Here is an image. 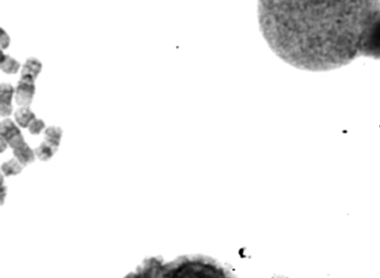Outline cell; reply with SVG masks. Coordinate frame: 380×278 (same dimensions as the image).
I'll return each instance as SVG.
<instances>
[{
	"instance_id": "cell-1",
	"label": "cell",
	"mask_w": 380,
	"mask_h": 278,
	"mask_svg": "<svg viewBox=\"0 0 380 278\" xmlns=\"http://www.w3.org/2000/svg\"><path fill=\"white\" fill-rule=\"evenodd\" d=\"M258 18L272 52L300 70L380 58V0H258Z\"/></svg>"
},
{
	"instance_id": "cell-2",
	"label": "cell",
	"mask_w": 380,
	"mask_h": 278,
	"mask_svg": "<svg viewBox=\"0 0 380 278\" xmlns=\"http://www.w3.org/2000/svg\"><path fill=\"white\" fill-rule=\"evenodd\" d=\"M34 80L27 78H21L15 89V100L18 105L20 106H28L34 96Z\"/></svg>"
},
{
	"instance_id": "cell-3",
	"label": "cell",
	"mask_w": 380,
	"mask_h": 278,
	"mask_svg": "<svg viewBox=\"0 0 380 278\" xmlns=\"http://www.w3.org/2000/svg\"><path fill=\"white\" fill-rule=\"evenodd\" d=\"M42 67L40 61L34 58H28L22 67L21 78H30L35 80L38 74L40 73Z\"/></svg>"
},
{
	"instance_id": "cell-4",
	"label": "cell",
	"mask_w": 380,
	"mask_h": 278,
	"mask_svg": "<svg viewBox=\"0 0 380 278\" xmlns=\"http://www.w3.org/2000/svg\"><path fill=\"white\" fill-rule=\"evenodd\" d=\"M14 155L24 167L32 164L35 160L34 152L26 142L14 150Z\"/></svg>"
},
{
	"instance_id": "cell-5",
	"label": "cell",
	"mask_w": 380,
	"mask_h": 278,
	"mask_svg": "<svg viewBox=\"0 0 380 278\" xmlns=\"http://www.w3.org/2000/svg\"><path fill=\"white\" fill-rule=\"evenodd\" d=\"M58 150V146L46 140L35 150L34 154L41 161H48Z\"/></svg>"
},
{
	"instance_id": "cell-6",
	"label": "cell",
	"mask_w": 380,
	"mask_h": 278,
	"mask_svg": "<svg viewBox=\"0 0 380 278\" xmlns=\"http://www.w3.org/2000/svg\"><path fill=\"white\" fill-rule=\"evenodd\" d=\"M14 116L18 125L22 128H28L30 122L36 118L34 114L28 106L18 109L15 112Z\"/></svg>"
},
{
	"instance_id": "cell-7",
	"label": "cell",
	"mask_w": 380,
	"mask_h": 278,
	"mask_svg": "<svg viewBox=\"0 0 380 278\" xmlns=\"http://www.w3.org/2000/svg\"><path fill=\"white\" fill-rule=\"evenodd\" d=\"M20 132H21L20 130L12 120L6 119L0 122V136L4 140H8L9 138Z\"/></svg>"
},
{
	"instance_id": "cell-8",
	"label": "cell",
	"mask_w": 380,
	"mask_h": 278,
	"mask_svg": "<svg viewBox=\"0 0 380 278\" xmlns=\"http://www.w3.org/2000/svg\"><path fill=\"white\" fill-rule=\"evenodd\" d=\"M20 67V64L9 55L4 54V58L0 61V69L8 74L18 73Z\"/></svg>"
},
{
	"instance_id": "cell-9",
	"label": "cell",
	"mask_w": 380,
	"mask_h": 278,
	"mask_svg": "<svg viewBox=\"0 0 380 278\" xmlns=\"http://www.w3.org/2000/svg\"><path fill=\"white\" fill-rule=\"evenodd\" d=\"M22 166L18 160L12 159L7 162H4L1 166V172L4 174V176H15L20 174L22 171Z\"/></svg>"
},
{
	"instance_id": "cell-10",
	"label": "cell",
	"mask_w": 380,
	"mask_h": 278,
	"mask_svg": "<svg viewBox=\"0 0 380 278\" xmlns=\"http://www.w3.org/2000/svg\"><path fill=\"white\" fill-rule=\"evenodd\" d=\"M15 89L8 84H0V104H12Z\"/></svg>"
},
{
	"instance_id": "cell-11",
	"label": "cell",
	"mask_w": 380,
	"mask_h": 278,
	"mask_svg": "<svg viewBox=\"0 0 380 278\" xmlns=\"http://www.w3.org/2000/svg\"><path fill=\"white\" fill-rule=\"evenodd\" d=\"M62 134V129L59 127H49L45 132L46 140L59 147Z\"/></svg>"
},
{
	"instance_id": "cell-12",
	"label": "cell",
	"mask_w": 380,
	"mask_h": 278,
	"mask_svg": "<svg viewBox=\"0 0 380 278\" xmlns=\"http://www.w3.org/2000/svg\"><path fill=\"white\" fill-rule=\"evenodd\" d=\"M46 128V124L44 121L40 119H34L28 126V130L32 134L38 135Z\"/></svg>"
},
{
	"instance_id": "cell-13",
	"label": "cell",
	"mask_w": 380,
	"mask_h": 278,
	"mask_svg": "<svg viewBox=\"0 0 380 278\" xmlns=\"http://www.w3.org/2000/svg\"><path fill=\"white\" fill-rule=\"evenodd\" d=\"M7 144H8L10 148L15 150V148H18V147L21 146L24 144V136H22V133L16 134L12 136V138H9L8 140H6Z\"/></svg>"
},
{
	"instance_id": "cell-14",
	"label": "cell",
	"mask_w": 380,
	"mask_h": 278,
	"mask_svg": "<svg viewBox=\"0 0 380 278\" xmlns=\"http://www.w3.org/2000/svg\"><path fill=\"white\" fill-rule=\"evenodd\" d=\"M10 36L2 28L0 27V48L2 49V50L8 48L10 46Z\"/></svg>"
},
{
	"instance_id": "cell-15",
	"label": "cell",
	"mask_w": 380,
	"mask_h": 278,
	"mask_svg": "<svg viewBox=\"0 0 380 278\" xmlns=\"http://www.w3.org/2000/svg\"><path fill=\"white\" fill-rule=\"evenodd\" d=\"M13 110L12 104H0V116L6 118L10 116Z\"/></svg>"
},
{
	"instance_id": "cell-16",
	"label": "cell",
	"mask_w": 380,
	"mask_h": 278,
	"mask_svg": "<svg viewBox=\"0 0 380 278\" xmlns=\"http://www.w3.org/2000/svg\"><path fill=\"white\" fill-rule=\"evenodd\" d=\"M6 195H7V187L2 186L0 188V206H2L6 200Z\"/></svg>"
},
{
	"instance_id": "cell-17",
	"label": "cell",
	"mask_w": 380,
	"mask_h": 278,
	"mask_svg": "<svg viewBox=\"0 0 380 278\" xmlns=\"http://www.w3.org/2000/svg\"><path fill=\"white\" fill-rule=\"evenodd\" d=\"M8 144L6 141L0 136V154L3 153L7 148Z\"/></svg>"
},
{
	"instance_id": "cell-18",
	"label": "cell",
	"mask_w": 380,
	"mask_h": 278,
	"mask_svg": "<svg viewBox=\"0 0 380 278\" xmlns=\"http://www.w3.org/2000/svg\"><path fill=\"white\" fill-rule=\"evenodd\" d=\"M4 186V176L0 174V188Z\"/></svg>"
},
{
	"instance_id": "cell-19",
	"label": "cell",
	"mask_w": 380,
	"mask_h": 278,
	"mask_svg": "<svg viewBox=\"0 0 380 278\" xmlns=\"http://www.w3.org/2000/svg\"><path fill=\"white\" fill-rule=\"evenodd\" d=\"M4 54L3 53L2 49L0 48V61L2 60L3 58H4Z\"/></svg>"
}]
</instances>
